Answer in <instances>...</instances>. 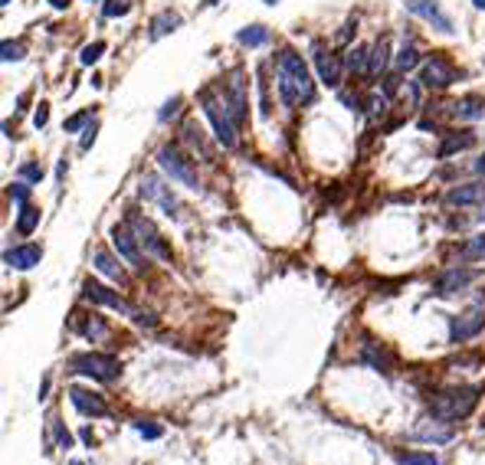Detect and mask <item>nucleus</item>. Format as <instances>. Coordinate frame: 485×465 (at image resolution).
I'll return each mask as SVG.
<instances>
[{"mask_svg":"<svg viewBox=\"0 0 485 465\" xmlns=\"http://www.w3.org/2000/svg\"><path fill=\"white\" fill-rule=\"evenodd\" d=\"M200 102H203V112H207L210 125H213V132H217V141L223 144V148H237V122L229 118L223 98H213L210 92H203Z\"/></svg>","mask_w":485,"mask_h":465,"instance_id":"obj_5","label":"nucleus"},{"mask_svg":"<svg viewBox=\"0 0 485 465\" xmlns=\"http://www.w3.org/2000/svg\"><path fill=\"white\" fill-rule=\"evenodd\" d=\"M0 53H4V63H20V59H23V43H4V46H0Z\"/></svg>","mask_w":485,"mask_h":465,"instance_id":"obj_34","label":"nucleus"},{"mask_svg":"<svg viewBox=\"0 0 485 465\" xmlns=\"http://www.w3.org/2000/svg\"><path fill=\"white\" fill-rule=\"evenodd\" d=\"M485 200V184H462V187L446 190V203L453 207H472Z\"/></svg>","mask_w":485,"mask_h":465,"instance_id":"obj_19","label":"nucleus"},{"mask_svg":"<svg viewBox=\"0 0 485 465\" xmlns=\"http://www.w3.org/2000/svg\"><path fill=\"white\" fill-rule=\"evenodd\" d=\"M476 403H479V387H453L429 400V413L443 419V423H453V419L469 416L476 409Z\"/></svg>","mask_w":485,"mask_h":465,"instance_id":"obj_2","label":"nucleus"},{"mask_svg":"<svg viewBox=\"0 0 485 465\" xmlns=\"http://www.w3.org/2000/svg\"><path fill=\"white\" fill-rule=\"evenodd\" d=\"M315 69H318V79H322L325 86H341V59L332 56V53H325L318 43H315Z\"/></svg>","mask_w":485,"mask_h":465,"instance_id":"obj_15","label":"nucleus"},{"mask_svg":"<svg viewBox=\"0 0 485 465\" xmlns=\"http://www.w3.org/2000/svg\"><path fill=\"white\" fill-rule=\"evenodd\" d=\"M177 108H181V98H171V102H164V108L158 112V118H161V122H168V118H174V115H177Z\"/></svg>","mask_w":485,"mask_h":465,"instance_id":"obj_42","label":"nucleus"},{"mask_svg":"<svg viewBox=\"0 0 485 465\" xmlns=\"http://www.w3.org/2000/svg\"><path fill=\"white\" fill-rule=\"evenodd\" d=\"M39 259H43V249L39 246H13L4 253V262L10 269H33L39 266Z\"/></svg>","mask_w":485,"mask_h":465,"instance_id":"obj_18","label":"nucleus"},{"mask_svg":"<svg viewBox=\"0 0 485 465\" xmlns=\"http://www.w3.org/2000/svg\"><path fill=\"white\" fill-rule=\"evenodd\" d=\"M364 361L371 364L374 371L381 374H393V357H390L384 348H377V344H364Z\"/></svg>","mask_w":485,"mask_h":465,"instance_id":"obj_23","label":"nucleus"},{"mask_svg":"<svg viewBox=\"0 0 485 465\" xmlns=\"http://www.w3.org/2000/svg\"><path fill=\"white\" fill-rule=\"evenodd\" d=\"M482 328H485V302H476L469 312L456 314V318L449 321V341H453V344L472 341Z\"/></svg>","mask_w":485,"mask_h":465,"instance_id":"obj_8","label":"nucleus"},{"mask_svg":"<svg viewBox=\"0 0 485 465\" xmlns=\"http://www.w3.org/2000/svg\"><path fill=\"white\" fill-rule=\"evenodd\" d=\"M223 105H227L229 118H233L237 125H243V118H246V86H243L239 72L237 76H229L227 92H223Z\"/></svg>","mask_w":485,"mask_h":465,"instance_id":"obj_13","label":"nucleus"},{"mask_svg":"<svg viewBox=\"0 0 485 465\" xmlns=\"http://www.w3.org/2000/svg\"><path fill=\"white\" fill-rule=\"evenodd\" d=\"M181 27V17L174 13V10H161L158 17L151 20V27H148V37L151 39H161V37H168V33H174V30Z\"/></svg>","mask_w":485,"mask_h":465,"instance_id":"obj_22","label":"nucleus"},{"mask_svg":"<svg viewBox=\"0 0 485 465\" xmlns=\"http://www.w3.org/2000/svg\"><path fill=\"white\" fill-rule=\"evenodd\" d=\"M69 367H73V374L102 380V383H108V380H115L122 374V367H118V361H115L112 354H96V351L73 354V357H69Z\"/></svg>","mask_w":485,"mask_h":465,"instance_id":"obj_3","label":"nucleus"},{"mask_svg":"<svg viewBox=\"0 0 485 465\" xmlns=\"http://www.w3.org/2000/svg\"><path fill=\"white\" fill-rule=\"evenodd\" d=\"M387 56H390L387 39L374 43V46H371V56H367V76H381L384 69H387Z\"/></svg>","mask_w":485,"mask_h":465,"instance_id":"obj_25","label":"nucleus"},{"mask_svg":"<svg viewBox=\"0 0 485 465\" xmlns=\"http://www.w3.org/2000/svg\"><path fill=\"white\" fill-rule=\"evenodd\" d=\"M102 13L105 17H125V13H128V4H125V0H105Z\"/></svg>","mask_w":485,"mask_h":465,"instance_id":"obj_37","label":"nucleus"},{"mask_svg":"<svg viewBox=\"0 0 485 465\" xmlns=\"http://www.w3.org/2000/svg\"><path fill=\"white\" fill-rule=\"evenodd\" d=\"M134 429H138V433H141L144 439H161V436H164V429H161V426H154V423H144V419H141V423H134Z\"/></svg>","mask_w":485,"mask_h":465,"instance_id":"obj_38","label":"nucleus"},{"mask_svg":"<svg viewBox=\"0 0 485 465\" xmlns=\"http://www.w3.org/2000/svg\"><path fill=\"white\" fill-rule=\"evenodd\" d=\"M472 141H476V134L472 132H453L446 141L439 144V158H449V154H456V151H466V148H472Z\"/></svg>","mask_w":485,"mask_h":465,"instance_id":"obj_24","label":"nucleus"},{"mask_svg":"<svg viewBox=\"0 0 485 465\" xmlns=\"http://www.w3.org/2000/svg\"><path fill=\"white\" fill-rule=\"evenodd\" d=\"M69 4H73V0H49V7H53V10H66Z\"/></svg>","mask_w":485,"mask_h":465,"instance_id":"obj_44","label":"nucleus"},{"mask_svg":"<svg viewBox=\"0 0 485 465\" xmlns=\"http://www.w3.org/2000/svg\"><path fill=\"white\" fill-rule=\"evenodd\" d=\"M53 433H56V442L63 449H73V436H69V429H63V423H56L53 419Z\"/></svg>","mask_w":485,"mask_h":465,"instance_id":"obj_39","label":"nucleus"},{"mask_svg":"<svg viewBox=\"0 0 485 465\" xmlns=\"http://www.w3.org/2000/svg\"><path fill=\"white\" fill-rule=\"evenodd\" d=\"M82 125H92V112H79V115H73V118H66V125H63V128H66L69 134H76L79 128H82Z\"/></svg>","mask_w":485,"mask_h":465,"instance_id":"obj_35","label":"nucleus"},{"mask_svg":"<svg viewBox=\"0 0 485 465\" xmlns=\"http://www.w3.org/2000/svg\"><path fill=\"white\" fill-rule=\"evenodd\" d=\"M102 53H105V43H102V39H96V43H89V46L82 49L79 63H82V66H92V63H99V59H102Z\"/></svg>","mask_w":485,"mask_h":465,"instance_id":"obj_33","label":"nucleus"},{"mask_svg":"<svg viewBox=\"0 0 485 465\" xmlns=\"http://www.w3.org/2000/svg\"><path fill=\"white\" fill-rule=\"evenodd\" d=\"M37 227H39V210L23 203V207H20V217H17V233L20 236H30Z\"/></svg>","mask_w":485,"mask_h":465,"instance_id":"obj_27","label":"nucleus"},{"mask_svg":"<svg viewBox=\"0 0 485 465\" xmlns=\"http://www.w3.org/2000/svg\"><path fill=\"white\" fill-rule=\"evenodd\" d=\"M263 4H276V0H263Z\"/></svg>","mask_w":485,"mask_h":465,"instance_id":"obj_48","label":"nucleus"},{"mask_svg":"<svg viewBox=\"0 0 485 465\" xmlns=\"http://www.w3.org/2000/svg\"><path fill=\"white\" fill-rule=\"evenodd\" d=\"M476 174H485V154H479V161H476Z\"/></svg>","mask_w":485,"mask_h":465,"instance_id":"obj_45","label":"nucleus"},{"mask_svg":"<svg viewBox=\"0 0 485 465\" xmlns=\"http://www.w3.org/2000/svg\"><path fill=\"white\" fill-rule=\"evenodd\" d=\"M393 459H397L400 465H443L436 452H397Z\"/></svg>","mask_w":485,"mask_h":465,"instance_id":"obj_28","label":"nucleus"},{"mask_svg":"<svg viewBox=\"0 0 485 465\" xmlns=\"http://www.w3.org/2000/svg\"><path fill=\"white\" fill-rule=\"evenodd\" d=\"M472 272L462 266H453V269H443L436 276V282H433V295H439V298H453V295L466 292L469 282H472Z\"/></svg>","mask_w":485,"mask_h":465,"instance_id":"obj_11","label":"nucleus"},{"mask_svg":"<svg viewBox=\"0 0 485 465\" xmlns=\"http://www.w3.org/2000/svg\"><path fill=\"white\" fill-rule=\"evenodd\" d=\"M69 465H82V462H79V459H73V462H69Z\"/></svg>","mask_w":485,"mask_h":465,"instance_id":"obj_47","label":"nucleus"},{"mask_svg":"<svg viewBox=\"0 0 485 465\" xmlns=\"http://www.w3.org/2000/svg\"><path fill=\"white\" fill-rule=\"evenodd\" d=\"M69 400H73V407H76L82 416H105V413H108V409H105V400L82 387H69Z\"/></svg>","mask_w":485,"mask_h":465,"instance_id":"obj_16","label":"nucleus"},{"mask_svg":"<svg viewBox=\"0 0 485 465\" xmlns=\"http://www.w3.org/2000/svg\"><path fill=\"white\" fill-rule=\"evenodd\" d=\"M73 328H76V331H82L86 334V338H92V341H99V338H105V334H108V328H105L102 321H99L96 314H92V321H73Z\"/></svg>","mask_w":485,"mask_h":465,"instance_id":"obj_30","label":"nucleus"},{"mask_svg":"<svg viewBox=\"0 0 485 465\" xmlns=\"http://www.w3.org/2000/svg\"><path fill=\"white\" fill-rule=\"evenodd\" d=\"M92 269L96 272H102L105 279H115V282H122V266H118V259L108 253V249L99 246L96 253H92Z\"/></svg>","mask_w":485,"mask_h":465,"instance_id":"obj_21","label":"nucleus"},{"mask_svg":"<svg viewBox=\"0 0 485 465\" xmlns=\"http://www.w3.org/2000/svg\"><path fill=\"white\" fill-rule=\"evenodd\" d=\"M420 82L429 89H449L456 82V69L446 56H429L423 63V72H420Z\"/></svg>","mask_w":485,"mask_h":465,"instance_id":"obj_10","label":"nucleus"},{"mask_svg":"<svg viewBox=\"0 0 485 465\" xmlns=\"http://www.w3.org/2000/svg\"><path fill=\"white\" fill-rule=\"evenodd\" d=\"M276 89L286 105H302L315 98L312 72L305 66V59L292 49H282L276 56Z\"/></svg>","mask_w":485,"mask_h":465,"instance_id":"obj_1","label":"nucleus"},{"mask_svg":"<svg viewBox=\"0 0 485 465\" xmlns=\"http://www.w3.org/2000/svg\"><path fill=\"white\" fill-rule=\"evenodd\" d=\"M413 439H423V442H436V446H443V442H453V436H456V429L453 426H439V423H420L413 433H410Z\"/></svg>","mask_w":485,"mask_h":465,"instance_id":"obj_20","label":"nucleus"},{"mask_svg":"<svg viewBox=\"0 0 485 465\" xmlns=\"http://www.w3.org/2000/svg\"><path fill=\"white\" fill-rule=\"evenodd\" d=\"M367 56H371V49H367V46H354L351 53L344 56V66L358 69V72H367Z\"/></svg>","mask_w":485,"mask_h":465,"instance_id":"obj_29","label":"nucleus"},{"mask_svg":"<svg viewBox=\"0 0 485 465\" xmlns=\"http://www.w3.org/2000/svg\"><path fill=\"white\" fill-rule=\"evenodd\" d=\"M82 295H86L89 302H96V305H105V308H112V312H122V314H132L134 321H141V324H151L154 318H148V314H141V312H134L132 305L125 302L122 295L118 292H112V288H105V285H99V282H92L89 279L86 285H82Z\"/></svg>","mask_w":485,"mask_h":465,"instance_id":"obj_7","label":"nucleus"},{"mask_svg":"<svg viewBox=\"0 0 485 465\" xmlns=\"http://www.w3.org/2000/svg\"><path fill=\"white\" fill-rule=\"evenodd\" d=\"M462 259H469V262H476V259H485V233H479V236H472L462 246Z\"/></svg>","mask_w":485,"mask_h":465,"instance_id":"obj_31","label":"nucleus"},{"mask_svg":"<svg viewBox=\"0 0 485 465\" xmlns=\"http://www.w3.org/2000/svg\"><path fill=\"white\" fill-rule=\"evenodd\" d=\"M158 164H161V171L168 174L171 181L184 184V187H191V190L200 187V177H197V171H194V161L184 151H177L174 144H164L161 151H158Z\"/></svg>","mask_w":485,"mask_h":465,"instance_id":"obj_4","label":"nucleus"},{"mask_svg":"<svg viewBox=\"0 0 485 465\" xmlns=\"http://www.w3.org/2000/svg\"><path fill=\"white\" fill-rule=\"evenodd\" d=\"M20 174H23L27 181H33V184L43 181V167H37V164H23V167H20Z\"/></svg>","mask_w":485,"mask_h":465,"instance_id":"obj_41","label":"nucleus"},{"mask_svg":"<svg viewBox=\"0 0 485 465\" xmlns=\"http://www.w3.org/2000/svg\"><path fill=\"white\" fill-rule=\"evenodd\" d=\"M407 10L410 13H417L420 20H427V23H433V30H439V33H453V20H449V13H443V7H439L436 0H407Z\"/></svg>","mask_w":485,"mask_h":465,"instance_id":"obj_12","label":"nucleus"},{"mask_svg":"<svg viewBox=\"0 0 485 465\" xmlns=\"http://www.w3.org/2000/svg\"><path fill=\"white\" fill-rule=\"evenodd\" d=\"M112 243H115V249L122 253L128 262H132L134 269H144V256H141V243L134 239V233L132 229H125V227H115L112 229Z\"/></svg>","mask_w":485,"mask_h":465,"instance_id":"obj_14","label":"nucleus"},{"mask_svg":"<svg viewBox=\"0 0 485 465\" xmlns=\"http://www.w3.org/2000/svg\"><path fill=\"white\" fill-rule=\"evenodd\" d=\"M7 193H10V200H13V203H20V207H23V203L30 200V187H27V184H10Z\"/></svg>","mask_w":485,"mask_h":465,"instance_id":"obj_36","label":"nucleus"},{"mask_svg":"<svg viewBox=\"0 0 485 465\" xmlns=\"http://www.w3.org/2000/svg\"><path fill=\"white\" fill-rule=\"evenodd\" d=\"M128 229L134 233V239L141 243V249L148 253V256H154V259H171V249L164 246L161 233H158V227H154L148 217H141V213H128Z\"/></svg>","mask_w":485,"mask_h":465,"instance_id":"obj_6","label":"nucleus"},{"mask_svg":"<svg viewBox=\"0 0 485 465\" xmlns=\"http://www.w3.org/2000/svg\"><path fill=\"white\" fill-rule=\"evenodd\" d=\"M472 4H476V7H479V10H485V0H472Z\"/></svg>","mask_w":485,"mask_h":465,"instance_id":"obj_46","label":"nucleus"},{"mask_svg":"<svg viewBox=\"0 0 485 465\" xmlns=\"http://www.w3.org/2000/svg\"><path fill=\"white\" fill-rule=\"evenodd\" d=\"M237 39L243 43V46H263V43H269V30L263 27V23H253V27H243L237 33Z\"/></svg>","mask_w":485,"mask_h":465,"instance_id":"obj_26","label":"nucleus"},{"mask_svg":"<svg viewBox=\"0 0 485 465\" xmlns=\"http://www.w3.org/2000/svg\"><path fill=\"white\" fill-rule=\"evenodd\" d=\"M449 115L459 118V122H479V118H485V98L466 95V98H459V102L449 105Z\"/></svg>","mask_w":485,"mask_h":465,"instance_id":"obj_17","label":"nucleus"},{"mask_svg":"<svg viewBox=\"0 0 485 465\" xmlns=\"http://www.w3.org/2000/svg\"><path fill=\"white\" fill-rule=\"evenodd\" d=\"M141 197L151 200V203H158V207L168 213V217H177V210H181V203H177V197L171 193V187H164L161 177H154V174H144L141 177Z\"/></svg>","mask_w":485,"mask_h":465,"instance_id":"obj_9","label":"nucleus"},{"mask_svg":"<svg viewBox=\"0 0 485 465\" xmlns=\"http://www.w3.org/2000/svg\"><path fill=\"white\" fill-rule=\"evenodd\" d=\"M96 132H99V125H96V118H92V125L86 128L82 141H79V148H82V151H89V148H92V141H96Z\"/></svg>","mask_w":485,"mask_h":465,"instance_id":"obj_43","label":"nucleus"},{"mask_svg":"<svg viewBox=\"0 0 485 465\" xmlns=\"http://www.w3.org/2000/svg\"><path fill=\"white\" fill-rule=\"evenodd\" d=\"M417 63H420V53L413 46H403L397 53V72H410V69L417 66Z\"/></svg>","mask_w":485,"mask_h":465,"instance_id":"obj_32","label":"nucleus"},{"mask_svg":"<svg viewBox=\"0 0 485 465\" xmlns=\"http://www.w3.org/2000/svg\"><path fill=\"white\" fill-rule=\"evenodd\" d=\"M46 122H49V105L39 102L37 112H33V125H37V128H46Z\"/></svg>","mask_w":485,"mask_h":465,"instance_id":"obj_40","label":"nucleus"}]
</instances>
